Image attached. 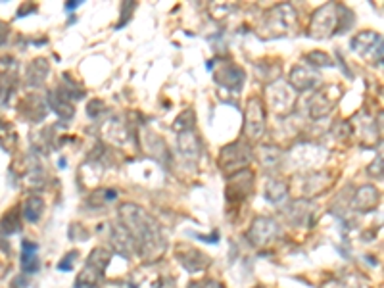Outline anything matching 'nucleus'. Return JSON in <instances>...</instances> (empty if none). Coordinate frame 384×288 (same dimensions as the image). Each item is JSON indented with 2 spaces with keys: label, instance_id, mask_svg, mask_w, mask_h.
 I'll return each mask as SVG.
<instances>
[{
  "label": "nucleus",
  "instance_id": "obj_1",
  "mask_svg": "<svg viewBox=\"0 0 384 288\" xmlns=\"http://www.w3.org/2000/svg\"><path fill=\"white\" fill-rule=\"evenodd\" d=\"M119 225L127 231L131 239L135 240V246L140 250L146 258H158L164 254L166 240L162 237V228L154 221L152 215H148L144 209L125 202L119 206Z\"/></svg>",
  "mask_w": 384,
  "mask_h": 288
},
{
  "label": "nucleus",
  "instance_id": "obj_2",
  "mask_svg": "<svg viewBox=\"0 0 384 288\" xmlns=\"http://www.w3.org/2000/svg\"><path fill=\"white\" fill-rule=\"evenodd\" d=\"M298 31V14L292 4H277L267 12L257 27L261 39H281L290 37Z\"/></svg>",
  "mask_w": 384,
  "mask_h": 288
},
{
  "label": "nucleus",
  "instance_id": "obj_3",
  "mask_svg": "<svg viewBox=\"0 0 384 288\" xmlns=\"http://www.w3.org/2000/svg\"><path fill=\"white\" fill-rule=\"evenodd\" d=\"M340 29V4H323L317 8L309 21V37L313 39H329Z\"/></svg>",
  "mask_w": 384,
  "mask_h": 288
},
{
  "label": "nucleus",
  "instance_id": "obj_4",
  "mask_svg": "<svg viewBox=\"0 0 384 288\" xmlns=\"http://www.w3.org/2000/svg\"><path fill=\"white\" fill-rule=\"evenodd\" d=\"M112 252L106 248H94L90 252L89 259L85 263V269L79 273V277L75 280V288H94L99 285L100 277L104 275V271L108 267Z\"/></svg>",
  "mask_w": 384,
  "mask_h": 288
},
{
  "label": "nucleus",
  "instance_id": "obj_5",
  "mask_svg": "<svg viewBox=\"0 0 384 288\" xmlns=\"http://www.w3.org/2000/svg\"><path fill=\"white\" fill-rule=\"evenodd\" d=\"M250 161H252V148L246 142H231L219 152V168L227 175L248 169Z\"/></svg>",
  "mask_w": 384,
  "mask_h": 288
},
{
  "label": "nucleus",
  "instance_id": "obj_6",
  "mask_svg": "<svg viewBox=\"0 0 384 288\" xmlns=\"http://www.w3.org/2000/svg\"><path fill=\"white\" fill-rule=\"evenodd\" d=\"M266 104L261 102V99L248 100L246 112H244V137L252 142L259 140L266 135Z\"/></svg>",
  "mask_w": 384,
  "mask_h": 288
},
{
  "label": "nucleus",
  "instance_id": "obj_7",
  "mask_svg": "<svg viewBox=\"0 0 384 288\" xmlns=\"http://www.w3.org/2000/svg\"><path fill=\"white\" fill-rule=\"evenodd\" d=\"M296 104V90L285 83V81H275L267 87V106L271 108L277 116H286L290 114Z\"/></svg>",
  "mask_w": 384,
  "mask_h": 288
},
{
  "label": "nucleus",
  "instance_id": "obj_8",
  "mask_svg": "<svg viewBox=\"0 0 384 288\" xmlns=\"http://www.w3.org/2000/svg\"><path fill=\"white\" fill-rule=\"evenodd\" d=\"M350 47L359 56H363V58H369V54H373L371 56V64L373 66H381L383 64V37L379 33L363 31V33L355 35L352 42H350Z\"/></svg>",
  "mask_w": 384,
  "mask_h": 288
},
{
  "label": "nucleus",
  "instance_id": "obj_9",
  "mask_svg": "<svg viewBox=\"0 0 384 288\" xmlns=\"http://www.w3.org/2000/svg\"><path fill=\"white\" fill-rule=\"evenodd\" d=\"M254 179H256L254 171H250V169H242V171L229 175L227 177V200L231 204H237V202L248 198L254 190Z\"/></svg>",
  "mask_w": 384,
  "mask_h": 288
},
{
  "label": "nucleus",
  "instance_id": "obj_10",
  "mask_svg": "<svg viewBox=\"0 0 384 288\" xmlns=\"http://www.w3.org/2000/svg\"><path fill=\"white\" fill-rule=\"evenodd\" d=\"M279 231H281L279 223L273 218H257L254 219V223L250 227L248 239L257 248H266V246L275 242V239L279 237Z\"/></svg>",
  "mask_w": 384,
  "mask_h": 288
},
{
  "label": "nucleus",
  "instance_id": "obj_11",
  "mask_svg": "<svg viewBox=\"0 0 384 288\" xmlns=\"http://www.w3.org/2000/svg\"><path fill=\"white\" fill-rule=\"evenodd\" d=\"M290 161L296 169L309 171V169L319 168L325 161V150L319 148L316 144H298L290 152Z\"/></svg>",
  "mask_w": 384,
  "mask_h": 288
},
{
  "label": "nucleus",
  "instance_id": "obj_12",
  "mask_svg": "<svg viewBox=\"0 0 384 288\" xmlns=\"http://www.w3.org/2000/svg\"><path fill=\"white\" fill-rule=\"evenodd\" d=\"M338 100H340V89L338 87H327L325 90H319L316 96L309 100V116L313 120L325 118L333 112Z\"/></svg>",
  "mask_w": 384,
  "mask_h": 288
},
{
  "label": "nucleus",
  "instance_id": "obj_13",
  "mask_svg": "<svg viewBox=\"0 0 384 288\" xmlns=\"http://www.w3.org/2000/svg\"><path fill=\"white\" fill-rule=\"evenodd\" d=\"M321 73L311 68V66H296L290 71V87L294 90H300V92H305V90H313L321 85Z\"/></svg>",
  "mask_w": 384,
  "mask_h": 288
},
{
  "label": "nucleus",
  "instance_id": "obj_14",
  "mask_svg": "<svg viewBox=\"0 0 384 288\" xmlns=\"http://www.w3.org/2000/svg\"><path fill=\"white\" fill-rule=\"evenodd\" d=\"M214 77H216L217 85H221L223 89L238 92L244 85L246 73L237 64H221V68L214 73Z\"/></svg>",
  "mask_w": 384,
  "mask_h": 288
},
{
  "label": "nucleus",
  "instance_id": "obj_15",
  "mask_svg": "<svg viewBox=\"0 0 384 288\" xmlns=\"http://www.w3.org/2000/svg\"><path fill=\"white\" fill-rule=\"evenodd\" d=\"M298 183H300V190L302 194L311 198L316 194H321L329 189V185L333 183V177L329 173H323V171H309L307 175H302L298 177Z\"/></svg>",
  "mask_w": 384,
  "mask_h": 288
},
{
  "label": "nucleus",
  "instance_id": "obj_16",
  "mask_svg": "<svg viewBox=\"0 0 384 288\" xmlns=\"http://www.w3.org/2000/svg\"><path fill=\"white\" fill-rule=\"evenodd\" d=\"M175 258L181 261V265L190 271V273H200L206 267H209V258L206 254H202L200 250H192V248H185L181 246L179 252H175Z\"/></svg>",
  "mask_w": 384,
  "mask_h": 288
},
{
  "label": "nucleus",
  "instance_id": "obj_17",
  "mask_svg": "<svg viewBox=\"0 0 384 288\" xmlns=\"http://www.w3.org/2000/svg\"><path fill=\"white\" fill-rule=\"evenodd\" d=\"M47 112H49V106H47L44 99H40L39 94H27L25 99L21 100L20 114L25 120L35 121V123L42 121L44 116H47Z\"/></svg>",
  "mask_w": 384,
  "mask_h": 288
},
{
  "label": "nucleus",
  "instance_id": "obj_18",
  "mask_svg": "<svg viewBox=\"0 0 384 288\" xmlns=\"http://www.w3.org/2000/svg\"><path fill=\"white\" fill-rule=\"evenodd\" d=\"M376 204H379V190H376V187H373V185H363V187H359L357 192H355V196L352 198L354 209L363 211V213L376 208Z\"/></svg>",
  "mask_w": 384,
  "mask_h": 288
},
{
  "label": "nucleus",
  "instance_id": "obj_19",
  "mask_svg": "<svg viewBox=\"0 0 384 288\" xmlns=\"http://www.w3.org/2000/svg\"><path fill=\"white\" fill-rule=\"evenodd\" d=\"M112 244H114L116 252L121 254L123 258H131L135 254V250H137L135 240L131 239V235L121 225H114L112 227Z\"/></svg>",
  "mask_w": 384,
  "mask_h": 288
},
{
  "label": "nucleus",
  "instance_id": "obj_20",
  "mask_svg": "<svg viewBox=\"0 0 384 288\" xmlns=\"http://www.w3.org/2000/svg\"><path fill=\"white\" fill-rule=\"evenodd\" d=\"M177 150L181 152V156H185L187 159H196L200 156L202 150V142L198 139V135L192 131L187 133H179L177 139Z\"/></svg>",
  "mask_w": 384,
  "mask_h": 288
},
{
  "label": "nucleus",
  "instance_id": "obj_21",
  "mask_svg": "<svg viewBox=\"0 0 384 288\" xmlns=\"http://www.w3.org/2000/svg\"><path fill=\"white\" fill-rule=\"evenodd\" d=\"M21 269L29 275L39 271V246L31 240L21 242Z\"/></svg>",
  "mask_w": 384,
  "mask_h": 288
},
{
  "label": "nucleus",
  "instance_id": "obj_22",
  "mask_svg": "<svg viewBox=\"0 0 384 288\" xmlns=\"http://www.w3.org/2000/svg\"><path fill=\"white\" fill-rule=\"evenodd\" d=\"M49 71L50 66L44 58L33 60L29 66H27V71H25V83L31 85V87H40V85L44 83V79H47Z\"/></svg>",
  "mask_w": 384,
  "mask_h": 288
},
{
  "label": "nucleus",
  "instance_id": "obj_23",
  "mask_svg": "<svg viewBox=\"0 0 384 288\" xmlns=\"http://www.w3.org/2000/svg\"><path fill=\"white\" fill-rule=\"evenodd\" d=\"M313 211H316V208L307 200H296L288 208V218L294 225H307L305 219L313 218Z\"/></svg>",
  "mask_w": 384,
  "mask_h": 288
},
{
  "label": "nucleus",
  "instance_id": "obj_24",
  "mask_svg": "<svg viewBox=\"0 0 384 288\" xmlns=\"http://www.w3.org/2000/svg\"><path fill=\"white\" fill-rule=\"evenodd\" d=\"M49 102H50V108L54 109L62 120L73 118L75 109H73V104L69 102V99L66 96V94H62V92H50Z\"/></svg>",
  "mask_w": 384,
  "mask_h": 288
},
{
  "label": "nucleus",
  "instance_id": "obj_25",
  "mask_svg": "<svg viewBox=\"0 0 384 288\" xmlns=\"http://www.w3.org/2000/svg\"><path fill=\"white\" fill-rule=\"evenodd\" d=\"M42 211H44V202L42 198L39 196H29V198L25 200V204H23V208H21V215L25 221H29V223H37L42 215Z\"/></svg>",
  "mask_w": 384,
  "mask_h": 288
},
{
  "label": "nucleus",
  "instance_id": "obj_26",
  "mask_svg": "<svg viewBox=\"0 0 384 288\" xmlns=\"http://www.w3.org/2000/svg\"><path fill=\"white\" fill-rule=\"evenodd\" d=\"M288 196V185L281 179H269L266 185V198L271 204H281Z\"/></svg>",
  "mask_w": 384,
  "mask_h": 288
},
{
  "label": "nucleus",
  "instance_id": "obj_27",
  "mask_svg": "<svg viewBox=\"0 0 384 288\" xmlns=\"http://www.w3.org/2000/svg\"><path fill=\"white\" fill-rule=\"evenodd\" d=\"M0 146L6 152H14V148L18 146V133L12 123L4 120H0Z\"/></svg>",
  "mask_w": 384,
  "mask_h": 288
},
{
  "label": "nucleus",
  "instance_id": "obj_28",
  "mask_svg": "<svg viewBox=\"0 0 384 288\" xmlns=\"http://www.w3.org/2000/svg\"><path fill=\"white\" fill-rule=\"evenodd\" d=\"M257 158L261 161L264 168H275L277 163L283 159V152L277 148V146H269V144H264L261 148L257 150Z\"/></svg>",
  "mask_w": 384,
  "mask_h": 288
},
{
  "label": "nucleus",
  "instance_id": "obj_29",
  "mask_svg": "<svg viewBox=\"0 0 384 288\" xmlns=\"http://www.w3.org/2000/svg\"><path fill=\"white\" fill-rule=\"evenodd\" d=\"M0 228H2L4 235H16V233H20L21 228L20 211H18V209H12L10 213H6V215L2 218V221H0Z\"/></svg>",
  "mask_w": 384,
  "mask_h": 288
},
{
  "label": "nucleus",
  "instance_id": "obj_30",
  "mask_svg": "<svg viewBox=\"0 0 384 288\" xmlns=\"http://www.w3.org/2000/svg\"><path fill=\"white\" fill-rule=\"evenodd\" d=\"M106 131H112L110 135H106L112 142H118V144H123L127 140V129L125 125L119 120H110L106 123Z\"/></svg>",
  "mask_w": 384,
  "mask_h": 288
},
{
  "label": "nucleus",
  "instance_id": "obj_31",
  "mask_svg": "<svg viewBox=\"0 0 384 288\" xmlns=\"http://www.w3.org/2000/svg\"><path fill=\"white\" fill-rule=\"evenodd\" d=\"M194 121H196V116H194V112L192 109H185L181 116H179L175 123H173V129L177 131V133H187V131H192L194 127Z\"/></svg>",
  "mask_w": 384,
  "mask_h": 288
},
{
  "label": "nucleus",
  "instance_id": "obj_32",
  "mask_svg": "<svg viewBox=\"0 0 384 288\" xmlns=\"http://www.w3.org/2000/svg\"><path fill=\"white\" fill-rule=\"evenodd\" d=\"M305 60H307V64H311V68H316V66H333V58L327 54V52H319V50H316V52H309L307 56H305Z\"/></svg>",
  "mask_w": 384,
  "mask_h": 288
},
{
  "label": "nucleus",
  "instance_id": "obj_33",
  "mask_svg": "<svg viewBox=\"0 0 384 288\" xmlns=\"http://www.w3.org/2000/svg\"><path fill=\"white\" fill-rule=\"evenodd\" d=\"M369 175H373V177H379V179H383V156H379V158L374 159L373 163L369 166Z\"/></svg>",
  "mask_w": 384,
  "mask_h": 288
},
{
  "label": "nucleus",
  "instance_id": "obj_34",
  "mask_svg": "<svg viewBox=\"0 0 384 288\" xmlns=\"http://www.w3.org/2000/svg\"><path fill=\"white\" fill-rule=\"evenodd\" d=\"M75 258H77V252H71V256H68V258L64 259V261H62V263L58 265L60 271H68V269L73 267V263H71V261H73Z\"/></svg>",
  "mask_w": 384,
  "mask_h": 288
},
{
  "label": "nucleus",
  "instance_id": "obj_35",
  "mask_svg": "<svg viewBox=\"0 0 384 288\" xmlns=\"http://www.w3.org/2000/svg\"><path fill=\"white\" fill-rule=\"evenodd\" d=\"M35 10H37V6H33V4H29V6H21L20 12H18V18H23V16H27L29 12Z\"/></svg>",
  "mask_w": 384,
  "mask_h": 288
},
{
  "label": "nucleus",
  "instance_id": "obj_36",
  "mask_svg": "<svg viewBox=\"0 0 384 288\" xmlns=\"http://www.w3.org/2000/svg\"><path fill=\"white\" fill-rule=\"evenodd\" d=\"M81 6V0H73V2H68L66 4V10H75V8H79Z\"/></svg>",
  "mask_w": 384,
  "mask_h": 288
},
{
  "label": "nucleus",
  "instance_id": "obj_37",
  "mask_svg": "<svg viewBox=\"0 0 384 288\" xmlns=\"http://www.w3.org/2000/svg\"><path fill=\"white\" fill-rule=\"evenodd\" d=\"M204 288H225L221 283H217V280H207L206 285H204Z\"/></svg>",
  "mask_w": 384,
  "mask_h": 288
}]
</instances>
